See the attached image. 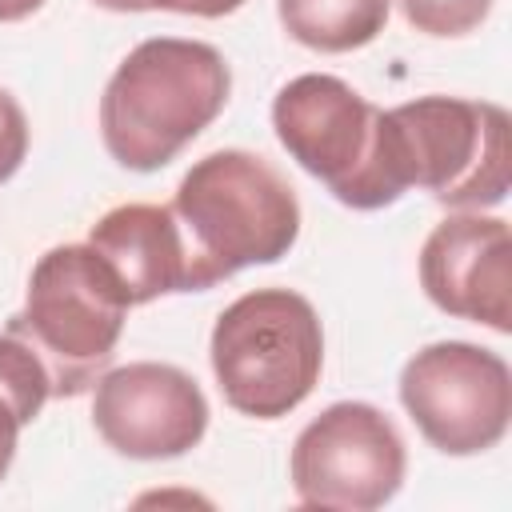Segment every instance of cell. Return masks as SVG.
<instances>
[{
    "label": "cell",
    "mask_w": 512,
    "mask_h": 512,
    "mask_svg": "<svg viewBox=\"0 0 512 512\" xmlns=\"http://www.w3.org/2000/svg\"><path fill=\"white\" fill-rule=\"evenodd\" d=\"M168 208L184 244L188 292H204L252 264H276L300 236L292 184L244 148L200 156Z\"/></svg>",
    "instance_id": "obj_1"
},
{
    "label": "cell",
    "mask_w": 512,
    "mask_h": 512,
    "mask_svg": "<svg viewBox=\"0 0 512 512\" xmlns=\"http://www.w3.org/2000/svg\"><path fill=\"white\" fill-rule=\"evenodd\" d=\"M232 72L204 40H140L100 96V140L128 172L172 164L228 104Z\"/></svg>",
    "instance_id": "obj_2"
},
{
    "label": "cell",
    "mask_w": 512,
    "mask_h": 512,
    "mask_svg": "<svg viewBox=\"0 0 512 512\" xmlns=\"http://www.w3.org/2000/svg\"><path fill=\"white\" fill-rule=\"evenodd\" d=\"M272 128L284 152L356 212L388 208L408 188L396 168L388 112L328 72L288 80L272 100Z\"/></svg>",
    "instance_id": "obj_3"
},
{
    "label": "cell",
    "mask_w": 512,
    "mask_h": 512,
    "mask_svg": "<svg viewBox=\"0 0 512 512\" xmlns=\"http://www.w3.org/2000/svg\"><path fill=\"white\" fill-rule=\"evenodd\" d=\"M128 308L116 272L92 244H56L32 264L24 308L4 332L28 340L44 360L52 396H80L104 376Z\"/></svg>",
    "instance_id": "obj_4"
},
{
    "label": "cell",
    "mask_w": 512,
    "mask_h": 512,
    "mask_svg": "<svg viewBox=\"0 0 512 512\" xmlns=\"http://www.w3.org/2000/svg\"><path fill=\"white\" fill-rule=\"evenodd\" d=\"M208 356L236 412L280 420L300 408L320 380L324 328L308 296L292 288H256L216 316Z\"/></svg>",
    "instance_id": "obj_5"
},
{
    "label": "cell",
    "mask_w": 512,
    "mask_h": 512,
    "mask_svg": "<svg viewBox=\"0 0 512 512\" xmlns=\"http://www.w3.org/2000/svg\"><path fill=\"white\" fill-rule=\"evenodd\" d=\"M388 132L404 188H424L456 212H480L508 196V112L492 100L416 96L388 108Z\"/></svg>",
    "instance_id": "obj_6"
},
{
    "label": "cell",
    "mask_w": 512,
    "mask_h": 512,
    "mask_svg": "<svg viewBox=\"0 0 512 512\" xmlns=\"http://www.w3.org/2000/svg\"><path fill=\"white\" fill-rule=\"evenodd\" d=\"M400 404L432 448L444 456H476L508 432L512 372L492 348L436 340L400 368Z\"/></svg>",
    "instance_id": "obj_7"
},
{
    "label": "cell",
    "mask_w": 512,
    "mask_h": 512,
    "mask_svg": "<svg viewBox=\"0 0 512 512\" xmlns=\"http://www.w3.org/2000/svg\"><path fill=\"white\" fill-rule=\"evenodd\" d=\"M408 452L396 424L364 400L328 404L292 444L288 476L304 508L372 512L404 484Z\"/></svg>",
    "instance_id": "obj_8"
},
{
    "label": "cell",
    "mask_w": 512,
    "mask_h": 512,
    "mask_svg": "<svg viewBox=\"0 0 512 512\" xmlns=\"http://www.w3.org/2000/svg\"><path fill=\"white\" fill-rule=\"evenodd\" d=\"M92 424L128 460H172L204 440L208 400L184 368L136 360L96 380Z\"/></svg>",
    "instance_id": "obj_9"
},
{
    "label": "cell",
    "mask_w": 512,
    "mask_h": 512,
    "mask_svg": "<svg viewBox=\"0 0 512 512\" xmlns=\"http://www.w3.org/2000/svg\"><path fill=\"white\" fill-rule=\"evenodd\" d=\"M428 300L460 320L512 332V232L500 216H444L420 248Z\"/></svg>",
    "instance_id": "obj_10"
},
{
    "label": "cell",
    "mask_w": 512,
    "mask_h": 512,
    "mask_svg": "<svg viewBox=\"0 0 512 512\" xmlns=\"http://www.w3.org/2000/svg\"><path fill=\"white\" fill-rule=\"evenodd\" d=\"M88 244L116 272L128 304L188 292L184 244L168 204H116L92 224Z\"/></svg>",
    "instance_id": "obj_11"
},
{
    "label": "cell",
    "mask_w": 512,
    "mask_h": 512,
    "mask_svg": "<svg viewBox=\"0 0 512 512\" xmlns=\"http://www.w3.org/2000/svg\"><path fill=\"white\" fill-rule=\"evenodd\" d=\"M284 32L316 52H352L372 44L392 12V0H276Z\"/></svg>",
    "instance_id": "obj_12"
},
{
    "label": "cell",
    "mask_w": 512,
    "mask_h": 512,
    "mask_svg": "<svg viewBox=\"0 0 512 512\" xmlns=\"http://www.w3.org/2000/svg\"><path fill=\"white\" fill-rule=\"evenodd\" d=\"M0 396L16 408L20 424H32L40 408L52 400V380L44 360L32 352L28 340L0 332Z\"/></svg>",
    "instance_id": "obj_13"
},
{
    "label": "cell",
    "mask_w": 512,
    "mask_h": 512,
    "mask_svg": "<svg viewBox=\"0 0 512 512\" xmlns=\"http://www.w3.org/2000/svg\"><path fill=\"white\" fill-rule=\"evenodd\" d=\"M400 12L424 36H464L484 24L492 0H400Z\"/></svg>",
    "instance_id": "obj_14"
},
{
    "label": "cell",
    "mask_w": 512,
    "mask_h": 512,
    "mask_svg": "<svg viewBox=\"0 0 512 512\" xmlns=\"http://www.w3.org/2000/svg\"><path fill=\"white\" fill-rule=\"evenodd\" d=\"M28 156V120L24 108L0 88V184L16 176V168Z\"/></svg>",
    "instance_id": "obj_15"
},
{
    "label": "cell",
    "mask_w": 512,
    "mask_h": 512,
    "mask_svg": "<svg viewBox=\"0 0 512 512\" xmlns=\"http://www.w3.org/2000/svg\"><path fill=\"white\" fill-rule=\"evenodd\" d=\"M108 12H180V16H204V20H216V16H228L236 12L244 0H92Z\"/></svg>",
    "instance_id": "obj_16"
},
{
    "label": "cell",
    "mask_w": 512,
    "mask_h": 512,
    "mask_svg": "<svg viewBox=\"0 0 512 512\" xmlns=\"http://www.w3.org/2000/svg\"><path fill=\"white\" fill-rule=\"evenodd\" d=\"M20 416H16V408L0 396V480L8 476V468H12V456H16V440H20Z\"/></svg>",
    "instance_id": "obj_17"
},
{
    "label": "cell",
    "mask_w": 512,
    "mask_h": 512,
    "mask_svg": "<svg viewBox=\"0 0 512 512\" xmlns=\"http://www.w3.org/2000/svg\"><path fill=\"white\" fill-rule=\"evenodd\" d=\"M44 0H0V24H16V20H28L32 12H40Z\"/></svg>",
    "instance_id": "obj_18"
}]
</instances>
